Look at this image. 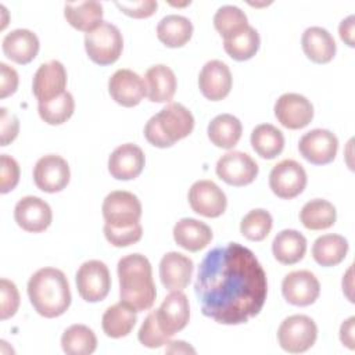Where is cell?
<instances>
[{"instance_id":"cell-33","label":"cell","mask_w":355,"mask_h":355,"mask_svg":"<svg viewBox=\"0 0 355 355\" xmlns=\"http://www.w3.org/2000/svg\"><path fill=\"white\" fill-rule=\"evenodd\" d=\"M251 146L261 158L273 159L284 148L283 132L270 123L257 125L251 132Z\"/></svg>"},{"instance_id":"cell-26","label":"cell","mask_w":355,"mask_h":355,"mask_svg":"<svg viewBox=\"0 0 355 355\" xmlns=\"http://www.w3.org/2000/svg\"><path fill=\"white\" fill-rule=\"evenodd\" d=\"M173 239L179 247L190 252H197L211 243L212 230L201 220L183 218L173 226Z\"/></svg>"},{"instance_id":"cell-23","label":"cell","mask_w":355,"mask_h":355,"mask_svg":"<svg viewBox=\"0 0 355 355\" xmlns=\"http://www.w3.org/2000/svg\"><path fill=\"white\" fill-rule=\"evenodd\" d=\"M39 37L29 29H14L8 32L3 42L1 49L7 58L17 64L31 62L39 53Z\"/></svg>"},{"instance_id":"cell-18","label":"cell","mask_w":355,"mask_h":355,"mask_svg":"<svg viewBox=\"0 0 355 355\" xmlns=\"http://www.w3.org/2000/svg\"><path fill=\"white\" fill-rule=\"evenodd\" d=\"M14 219L22 230L40 233L51 225L53 212L44 200L35 196H26L15 204Z\"/></svg>"},{"instance_id":"cell-44","label":"cell","mask_w":355,"mask_h":355,"mask_svg":"<svg viewBox=\"0 0 355 355\" xmlns=\"http://www.w3.org/2000/svg\"><path fill=\"white\" fill-rule=\"evenodd\" d=\"M19 132V121L18 118L8 112L7 108H0V146H8L11 141H14Z\"/></svg>"},{"instance_id":"cell-20","label":"cell","mask_w":355,"mask_h":355,"mask_svg":"<svg viewBox=\"0 0 355 355\" xmlns=\"http://www.w3.org/2000/svg\"><path fill=\"white\" fill-rule=\"evenodd\" d=\"M232 83V72L220 60L205 62L198 75V87L202 96L211 101L223 100L230 93Z\"/></svg>"},{"instance_id":"cell-43","label":"cell","mask_w":355,"mask_h":355,"mask_svg":"<svg viewBox=\"0 0 355 355\" xmlns=\"http://www.w3.org/2000/svg\"><path fill=\"white\" fill-rule=\"evenodd\" d=\"M19 182V165L8 154L0 157V193L6 194L15 189Z\"/></svg>"},{"instance_id":"cell-40","label":"cell","mask_w":355,"mask_h":355,"mask_svg":"<svg viewBox=\"0 0 355 355\" xmlns=\"http://www.w3.org/2000/svg\"><path fill=\"white\" fill-rule=\"evenodd\" d=\"M137 338L147 348H159L165 344L168 345V343L171 341V336L164 333L158 326L155 311H151L141 323L137 333Z\"/></svg>"},{"instance_id":"cell-41","label":"cell","mask_w":355,"mask_h":355,"mask_svg":"<svg viewBox=\"0 0 355 355\" xmlns=\"http://www.w3.org/2000/svg\"><path fill=\"white\" fill-rule=\"evenodd\" d=\"M104 236L114 247H128L135 243H137L143 236V227L139 223L130 226V227H122L116 229L112 226H108L104 223Z\"/></svg>"},{"instance_id":"cell-42","label":"cell","mask_w":355,"mask_h":355,"mask_svg":"<svg viewBox=\"0 0 355 355\" xmlns=\"http://www.w3.org/2000/svg\"><path fill=\"white\" fill-rule=\"evenodd\" d=\"M0 319L6 320L17 313L19 306V293L14 282L3 277L0 280Z\"/></svg>"},{"instance_id":"cell-2","label":"cell","mask_w":355,"mask_h":355,"mask_svg":"<svg viewBox=\"0 0 355 355\" xmlns=\"http://www.w3.org/2000/svg\"><path fill=\"white\" fill-rule=\"evenodd\" d=\"M119 298L136 312L154 305L157 290L150 261L141 254H129L118 261Z\"/></svg>"},{"instance_id":"cell-37","label":"cell","mask_w":355,"mask_h":355,"mask_svg":"<svg viewBox=\"0 0 355 355\" xmlns=\"http://www.w3.org/2000/svg\"><path fill=\"white\" fill-rule=\"evenodd\" d=\"M37 111L46 123L61 125L72 116L75 111V100L69 92H64L53 100L37 103Z\"/></svg>"},{"instance_id":"cell-22","label":"cell","mask_w":355,"mask_h":355,"mask_svg":"<svg viewBox=\"0 0 355 355\" xmlns=\"http://www.w3.org/2000/svg\"><path fill=\"white\" fill-rule=\"evenodd\" d=\"M193 261L176 251L166 252L159 262V279L166 290H183L189 286L193 275Z\"/></svg>"},{"instance_id":"cell-1","label":"cell","mask_w":355,"mask_h":355,"mask_svg":"<svg viewBox=\"0 0 355 355\" xmlns=\"http://www.w3.org/2000/svg\"><path fill=\"white\" fill-rule=\"evenodd\" d=\"M194 293L205 316L220 324H241L262 311L268 279L250 248L227 243L205 254Z\"/></svg>"},{"instance_id":"cell-5","label":"cell","mask_w":355,"mask_h":355,"mask_svg":"<svg viewBox=\"0 0 355 355\" xmlns=\"http://www.w3.org/2000/svg\"><path fill=\"white\" fill-rule=\"evenodd\" d=\"M85 49L93 62L98 65L114 64L122 54V33L114 24L103 21L85 35Z\"/></svg>"},{"instance_id":"cell-14","label":"cell","mask_w":355,"mask_h":355,"mask_svg":"<svg viewBox=\"0 0 355 355\" xmlns=\"http://www.w3.org/2000/svg\"><path fill=\"white\" fill-rule=\"evenodd\" d=\"M300 154L313 165L330 164L338 150L337 136L327 129H312L298 141Z\"/></svg>"},{"instance_id":"cell-30","label":"cell","mask_w":355,"mask_h":355,"mask_svg":"<svg viewBox=\"0 0 355 355\" xmlns=\"http://www.w3.org/2000/svg\"><path fill=\"white\" fill-rule=\"evenodd\" d=\"M208 139L211 143L219 148L230 150L233 148L243 133V125L239 118L232 114H220L216 115L208 123Z\"/></svg>"},{"instance_id":"cell-39","label":"cell","mask_w":355,"mask_h":355,"mask_svg":"<svg viewBox=\"0 0 355 355\" xmlns=\"http://www.w3.org/2000/svg\"><path fill=\"white\" fill-rule=\"evenodd\" d=\"M272 215L262 208L251 209L240 222V233L251 241H262L272 230Z\"/></svg>"},{"instance_id":"cell-48","label":"cell","mask_w":355,"mask_h":355,"mask_svg":"<svg viewBox=\"0 0 355 355\" xmlns=\"http://www.w3.org/2000/svg\"><path fill=\"white\" fill-rule=\"evenodd\" d=\"M340 37L349 46L354 47V15H348L345 19L341 21L338 26Z\"/></svg>"},{"instance_id":"cell-27","label":"cell","mask_w":355,"mask_h":355,"mask_svg":"<svg viewBox=\"0 0 355 355\" xmlns=\"http://www.w3.org/2000/svg\"><path fill=\"white\" fill-rule=\"evenodd\" d=\"M272 252L277 262L294 265L300 262L306 252V239L294 229H284L275 236Z\"/></svg>"},{"instance_id":"cell-38","label":"cell","mask_w":355,"mask_h":355,"mask_svg":"<svg viewBox=\"0 0 355 355\" xmlns=\"http://www.w3.org/2000/svg\"><path fill=\"white\" fill-rule=\"evenodd\" d=\"M214 26L219 35L225 39H229L248 26V19L245 12L237 6H222L214 15Z\"/></svg>"},{"instance_id":"cell-16","label":"cell","mask_w":355,"mask_h":355,"mask_svg":"<svg viewBox=\"0 0 355 355\" xmlns=\"http://www.w3.org/2000/svg\"><path fill=\"white\" fill-rule=\"evenodd\" d=\"M155 318L158 326L168 336H173L183 330L190 319V305L184 293L175 290L168 294L155 309Z\"/></svg>"},{"instance_id":"cell-47","label":"cell","mask_w":355,"mask_h":355,"mask_svg":"<svg viewBox=\"0 0 355 355\" xmlns=\"http://www.w3.org/2000/svg\"><path fill=\"white\" fill-rule=\"evenodd\" d=\"M354 322H355V318L351 316L345 322H343V324L340 327V340L349 349L355 348V345H354Z\"/></svg>"},{"instance_id":"cell-28","label":"cell","mask_w":355,"mask_h":355,"mask_svg":"<svg viewBox=\"0 0 355 355\" xmlns=\"http://www.w3.org/2000/svg\"><path fill=\"white\" fill-rule=\"evenodd\" d=\"M64 17L72 28L87 33L103 22V6L94 0L65 3Z\"/></svg>"},{"instance_id":"cell-10","label":"cell","mask_w":355,"mask_h":355,"mask_svg":"<svg viewBox=\"0 0 355 355\" xmlns=\"http://www.w3.org/2000/svg\"><path fill=\"white\" fill-rule=\"evenodd\" d=\"M215 171L219 179H222L225 183L241 187L255 180L259 168L252 157L247 153L229 151L218 159Z\"/></svg>"},{"instance_id":"cell-9","label":"cell","mask_w":355,"mask_h":355,"mask_svg":"<svg viewBox=\"0 0 355 355\" xmlns=\"http://www.w3.org/2000/svg\"><path fill=\"white\" fill-rule=\"evenodd\" d=\"M306 172L304 166L294 159L277 162L269 173V187L275 196L283 200H291L300 196L306 186Z\"/></svg>"},{"instance_id":"cell-29","label":"cell","mask_w":355,"mask_h":355,"mask_svg":"<svg viewBox=\"0 0 355 355\" xmlns=\"http://www.w3.org/2000/svg\"><path fill=\"white\" fill-rule=\"evenodd\" d=\"M136 320V311L119 301L105 309L101 318V327L107 337L122 338L133 330Z\"/></svg>"},{"instance_id":"cell-11","label":"cell","mask_w":355,"mask_h":355,"mask_svg":"<svg viewBox=\"0 0 355 355\" xmlns=\"http://www.w3.org/2000/svg\"><path fill=\"white\" fill-rule=\"evenodd\" d=\"M71 171L68 162L57 155L47 154L37 159L33 168V180L39 190L44 193H58L69 183Z\"/></svg>"},{"instance_id":"cell-19","label":"cell","mask_w":355,"mask_h":355,"mask_svg":"<svg viewBox=\"0 0 355 355\" xmlns=\"http://www.w3.org/2000/svg\"><path fill=\"white\" fill-rule=\"evenodd\" d=\"M67 87V71L62 62L51 60L42 64L33 75L32 92L37 103L53 100L61 96Z\"/></svg>"},{"instance_id":"cell-24","label":"cell","mask_w":355,"mask_h":355,"mask_svg":"<svg viewBox=\"0 0 355 355\" xmlns=\"http://www.w3.org/2000/svg\"><path fill=\"white\" fill-rule=\"evenodd\" d=\"M144 83L146 96L153 103H171L178 86L175 72L164 64L150 67L144 75Z\"/></svg>"},{"instance_id":"cell-36","label":"cell","mask_w":355,"mask_h":355,"mask_svg":"<svg viewBox=\"0 0 355 355\" xmlns=\"http://www.w3.org/2000/svg\"><path fill=\"white\" fill-rule=\"evenodd\" d=\"M261 37L255 28L248 25L237 35L223 40V49L229 57L236 61H245L252 58L259 50Z\"/></svg>"},{"instance_id":"cell-15","label":"cell","mask_w":355,"mask_h":355,"mask_svg":"<svg viewBox=\"0 0 355 355\" xmlns=\"http://www.w3.org/2000/svg\"><path fill=\"white\" fill-rule=\"evenodd\" d=\"M282 294L291 305L308 306L318 300L320 284L312 272L294 270L284 276L282 282Z\"/></svg>"},{"instance_id":"cell-17","label":"cell","mask_w":355,"mask_h":355,"mask_svg":"<svg viewBox=\"0 0 355 355\" xmlns=\"http://www.w3.org/2000/svg\"><path fill=\"white\" fill-rule=\"evenodd\" d=\"M108 93L122 107H135L146 96L144 79L132 69L121 68L108 80Z\"/></svg>"},{"instance_id":"cell-32","label":"cell","mask_w":355,"mask_h":355,"mask_svg":"<svg viewBox=\"0 0 355 355\" xmlns=\"http://www.w3.org/2000/svg\"><path fill=\"white\" fill-rule=\"evenodd\" d=\"M348 252V241L340 234H323L313 241L312 257L324 268L338 265Z\"/></svg>"},{"instance_id":"cell-4","label":"cell","mask_w":355,"mask_h":355,"mask_svg":"<svg viewBox=\"0 0 355 355\" xmlns=\"http://www.w3.org/2000/svg\"><path fill=\"white\" fill-rule=\"evenodd\" d=\"M193 129L194 116L189 108L180 103H169L147 121L144 137L150 144L166 148L187 137Z\"/></svg>"},{"instance_id":"cell-6","label":"cell","mask_w":355,"mask_h":355,"mask_svg":"<svg viewBox=\"0 0 355 355\" xmlns=\"http://www.w3.org/2000/svg\"><path fill=\"white\" fill-rule=\"evenodd\" d=\"M318 338V326L306 315L286 318L277 330V341L282 349L290 354H301L313 347Z\"/></svg>"},{"instance_id":"cell-13","label":"cell","mask_w":355,"mask_h":355,"mask_svg":"<svg viewBox=\"0 0 355 355\" xmlns=\"http://www.w3.org/2000/svg\"><path fill=\"white\" fill-rule=\"evenodd\" d=\"M275 116L287 129H302L313 119V105L302 94L284 93L275 103Z\"/></svg>"},{"instance_id":"cell-7","label":"cell","mask_w":355,"mask_h":355,"mask_svg":"<svg viewBox=\"0 0 355 355\" xmlns=\"http://www.w3.org/2000/svg\"><path fill=\"white\" fill-rule=\"evenodd\" d=\"M103 218L105 225L122 229L140 222L141 202L130 191L114 190L103 201Z\"/></svg>"},{"instance_id":"cell-21","label":"cell","mask_w":355,"mask_h":355,"mask_svg":"<svg viewBox=\"0 0 355 355\" xmlns=\"http://www.w3.org/2000/svg\"><path fill=\"white\" fill-rule=\"evenodd\" d=\"M146 164L143 150L133 144L125 143L118 146L108 158V172L116 180L136 179Z\"/></svg>"},{"instance_id":"cell-46","label":"cell","mask_w":355,"mask_h":355,"mask_svg":"<svg viewBox=\"0 0 355 355\" xmlns=\"http://www.w3.org/2000/svg\"><path fill=\"white\" fill-rule=\"evenodd\" d=\"M18 82L17 71L6 62H0V97L6 98L14 94L17 92Z\"/></svg>"},{"instance_id":"cell-12","label":"cell","mask_w":355,"mask_h":355,"mask_svg":"<svg viewBox=\"0 0 355 355\" xmlns=\"http://www.w3.org/2000/svg\"><path fill=\"white\" fill-rule=\"evenodd\" d=\"M191 209L205 218H218L226 211L227 200L223 190L212 180H197L189 189Z\"/></svg>"},{"instance_id":"cell-8","label":"cell","mask_w":355,"mask_h":355,"mask_svg":"<svg viewBox=\"0 0 355 355\" xmlns=\"http://www.w3.org/2000/svg\"><path fill=\"white\" fill-rule=\"evenodd\" d=\"M79 295L87 302L103 301L111 288V276L107 265L98 259L83 262L75 276Z\"/></svg>"},{"instance_id":"cell-25","label":"cell","mask_w":355,"mask_h":355,"mask_svg":"<svg viewBox=\"0 0 355 355\" xmlns=\"http://www.w3.org/2000/svg\"><path fill=\"white\" fill-rule=\"evenodd\" d=\"M301 46L305 55L316 64L330 62L337 50L334 37L322 26L306 28L301 37Z\"/></svg>"},{"instance_id":"cell-34","label":"cell","mask_w":355,"mask_h":355,"mask_svg":"<svg viewBox=\"0 0 355 355\" xmlns=\"http://www.w3.org/2000/svg\"><path fill=\"white\" fill-rule=\"evenodd\" d=\"M336 207L323 198H313L304 204L300 211L301 223L309 230H324L336 223Z\"/></svg>"},{"instance_id":"cell-31","label":"cell","mask_w":355,"mask_h":355,"mask_svg":"<svg viewBox=\"0 0 355 355\" xmlns=\"http://www.w3.org/2000/svg\"><path fill=\"white\" fill-rule=\"evenodd\" d=\"M193 35V24L189 18L178 14L164 17L157 25V36L166 47L176 49L184 46Z\"/></svg>"},{"instance_id":"cell-45","label":"cell","mask_w":355,"mask_h":355,"mask_svg":"<svg viewBox=\"0 0 355 355\" xmlns=\"http://www.w3.org/2000/svg\"><path fill=\"white\" fill-rule=\"evenodd\" d=\"M115 6L126 15L133 18H147L151 17L158 4L154 0H141V1H133V3H119L116 1Z\"/></svg>"},{"instance_id":"cell-49","label":"cell","mask_w":355,"mask_h":355,"mask_svg":"<svg viewBox=\"0 0 355 355\" xmlns=\"http://www.w3.org/2000/svg\"><path fill=\"white\" fill-rule=\"evenodd\" d=\"M169 348H166L168 352H196L194 348H191L190 345H187V343L184 341H169L168 343Z\"/></svg>"},{"instance_id":"cell-3","label":"cell","mask_w":355,"mask_h":355,"mask_svg":"<svg viewBox=\"0 0 355 355\" xmlns=\"http://www.w3.org/2000/svg\"><path fill=\"white\" fill-rule=\"evenodd\" d=\"M28 297L35 311L47 319L61 316L71 305V290L65 273L46 266L36 270L28 282Z\"/></svg>"},{"instance_id":"cell-35","label":"cell","mask_w":355,"mask_h":355,"mask_svg":"<svg viewBox=\"0 0 355 355\" xmlns=\"http://www.w3.org/2000/svg\"><path fill=\"white\" fill-rule=\"evenodd\" d=\"M61 348L67 355H90L97 348V337L85 324H72L61 336Z\"/></svg>"}]
</instances>
